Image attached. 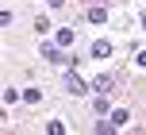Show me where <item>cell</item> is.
<instances>
[{"label":"cell","mask_w":146,"mask_h":135,"mask_svg":"<svg viewBox=\"0 0 146 135\" xmlns=\"http://www.w3.org/2000/svg\"><path fill=\"white\" fill-rule=\"evenodd\" d=\"M42 58H46V62H69V58L58 54V43H42Z\"/></svg>","instance_id":"cell-2"},{"label":"cell","mask_w":146,"mask_h":135,"mask_svg":"<svg viewBox=\"0 0 146 135\" xmlns=\"http://www.w3.org/2000/svg\"><path fill=\"white\" fill-rule=\"evenodd\" d=\"M23 100H31V104H38V100H42V89H27V93H23Z\"/></svg>","instance_id":"cell-9"},{"label":"cell","mask_w":146,"mask_h":135,"mask_svg":"<svg viewBox=\"0 0 146 135\" xmlns=\"http://www.w3.org/2000/svg\"><path fill=\"white\" fill-rule=\"evenodd\" d=\"M35 31H38V35H46V31H50V19H46V15H38V19H35Z\"/></svg>","instance_id":"cell-8"},{"label":"cell","mask_w":146,"mask_h":135,"mask_svg":"<svg viewBox=\"0 0 146 135\" xmlns=\"http://www.w3.org/2000/svg\"><path fill=\"white\" fill-rule=\"evenodd\" d=\"M92 58H111V43L96 39V43H92Z\"/></svg>","instance_id":"cell-3"},{"label":"cell","mask_w":146,"mask_h":135,"mask_svg":"<svg viewBox=\"0 0 146 135\" xmlns=\"http://www.w3.org/2000/svg\"><path fill=\"white\" fill-rule=\"evenodd\" d=\"M19 100V89H4V104H15Z\"/></svg>","instance_id":"cell-10"},{"label":"cell","mask_w":146,"mask_h":135,"mask_svg":"<svg viewBox=\"0 0 146 135\" xmlns=\"http://www.w3.org/2000/svg\"><path fill=\"white\" fill-rule=\"evenodd\" d=\"M142 31H146V15H142Z\"/></svg>","instance_id":"cell-13"},{"label":"cell","mask_w":146,"mask_h":135,"mask_svg":"<svg viewBox=\"0 0 146 135\" xmlns=\"http://www.w3.org/2000/svg\"><path fill=\"white\" fill-rule=\"evenodd\" d=\"M73 39H77V35H73V27H62L58 35H54V43H58V46H73Z\"/></svg>","instance_id":"cell-5"},{"label":"cell","mask_w":146,"mask_h":135,"mask_svg":"<svg viewBox=\"0 0 146 135\" xmlns=\"http://www.w3.org/2000/svg\"><path fill=\"white\" fill-rule=\"evenodd\" d=\"M108 19V8H88V23H104Z\"/></svg>","instance_id":"cell-6"},{"label":"cell","mask_w":146,"mask_h":135,"mask_svg":"<svg viewBox=\"0 0 146 135\" xmlns=\"http://www.w3.org/2000/svg\"><path fill=\"white\" fill-rule=\"evenodd\" d=\"M62 4H66V0H50V8H62Z\"/></svg>","instance_id":"cell-12"},{"label":"cell","mask_w":146,"mask_h":135,"mask_svg":"<svg viewBox=\"0 0 146 135\" xmlns=\"http://www.w3.org/2000/svg\"><path fill=\"white\" fill-rule=\"evenodd\" d=\"M66 93H73V97H85V93H88V85L81 81L77 74H69V77H66Z\"/></svg>","instance_id":"cell-1"},{"label":"cell","mask_w":146,"mask_h":135,"mask_svg":"<svg viewBox=\"0 0 146 135\" xmlns=\"http://www.w3.org/2000/svg\"><path fill=\"white\" fill-rule=\"evenodd\" d=\"M127 120H131V116H127V108H115V112H111V124H115V128H123Z\"/></svg>","instance_id":"cell-7"},{"label":"cell","mask_w":146,"mask_h":135,"mask_svg":"<svg viewBox=\"0 0 146 135\" xmlns=\"http://www.w3.org/2000/svg\"><path fill=\"white\" fill-rule=\"evenodd\" d=\"M135 62H139V66H146V50H139V58H135Z\"/></svg>","instance_id":"cell-11"},{"label":"cell","mask_w":146,"mask_h":135,"mask_svg":"<svg viewBox=\"0 0 146 135\" xmlns=\"http://www.w3.org/2000/svg\"><path fill=\"white\" fill-rule=\"evenodd\" d=\"M111 85H115V77L100 74V77H96V81H92V89H96V93H111Z\"/></svg>","instance_id":"cell-4"}]
</instances>
